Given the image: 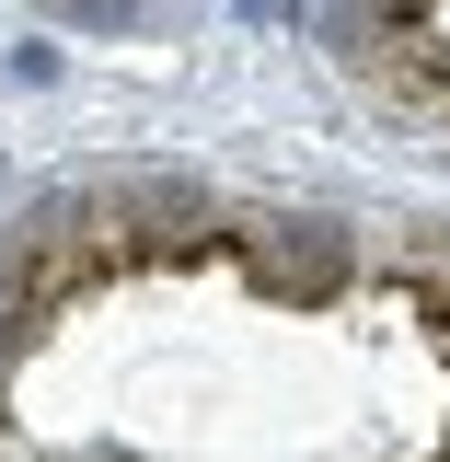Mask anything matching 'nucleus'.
Segmentation results:
<instances>
[{
    "label": "nucleus",
    "mask_w": 450,
    "mask_h": 462,
    "mask_svg": "<svg viewBox=\"0 0 450 462\" xmlns=\"http://www.w3.org/2000/svg\"><path fill=\"white\" fill-rule=\"evenodd\" d=\"M58 23H93V35H151V23H173L185 0H47Z\"/></svg>",
    "instance_id": "3"
},
{
    "label": "nucleus",
    "mask_w": 450,
    "mask_h": 462,
    "mask_svg": "<svg viewBox=\"0 0 450 462\" xmlns=\"http://www.w3.org/2000/svg\"><path fill=\"white\" fill-rule=\"evenodd\" d=\"M300 35L370 127L450 162V0H300Z\"/></svg>",
    "instance_id": "2"
},
{
    "label": "nucleus",
    "mask_w": 450,
    "mask_h": 462,
    "mask_svg": "<svg viewBox=\"0 0 450 462\" xmlns=\"http://www.w3.org/2000/svg\"><path fill=\"white\" fill-rule=\"evenodd\" d=\"M0 462H450V208L58 173L0 231Z\"/></svg>",
    "instance_id": "1"
}]
</instances>
